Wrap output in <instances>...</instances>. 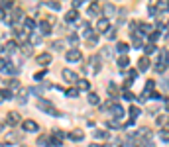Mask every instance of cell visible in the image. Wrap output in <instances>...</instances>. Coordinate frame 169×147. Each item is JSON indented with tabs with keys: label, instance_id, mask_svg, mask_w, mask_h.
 <instances>
[{
	"label": "cell",
	"instance_id": "obj_1",
	"mask_svg": "<svg viewBox=\"0 0 169 147\" xmlns=\"http://www.w3.org/2000/svg\"><path fill=\"white\" fill-rule=\"evenodd\" d=\"M65 59H67L69 63H77V61H81V51H79V49H75V47L69 49V51L65 53Z\"/></svg>",
	"mask_w": 169,
	"mask_h": 147
},
{
	"label": "cell",
	"instance_id": "obj_2",
	"mask_svg": "<svg viewBox=\"0 0 169 147\" xmlns=\"http://www.w3.org/2000/svg\"><path fill=\"white\" fill-rule=\"evenodd\" d=\"M61 75H63V79H65L67 82H79V81H81L79 76H77V73H73L71 69H63Z\"/></svg>",
	"mask_w": 169,
	"mask_h": 147
},
{
	"label": "cell",
	"instance_id": "obj_3",
	"mask_svg": "<svg viewBox=\"0 0 169 147\" xmlns=\"http://www.w3.org/2000/svg\"><path fill=\"white\" fill-rule=\"evenodd\" d=\"M89 63H90V73L100 71V55H93V57L89 59Z\"/></svg>",
	"mask_w": 169,
	"mask_h": 147
},
{
	"label": "cell",
	"instance_id": "obj_4",
	"mask_svg": "<svg viewBox=\"0 0 169 147\" xmlns=\"http://www.w3.org/2000/svg\"><path fill=\"white\" fill-rule=\"evenodd\" d=\"M22 128L26 129V132H38L39 126L33 122V120H24V122H22Z\"/></svg>",
	"mask_w": 169,
	"mask_h": 147
},
{
	"label": "cell",
	"instance_id": "obj_5",
	"mask_svg": "<svg viewBox=\"0 0 169 147\" xmlns=\"http://www.w3.org/2000/svg\"><path fill=\"white\" fill-rule=\"evenodd\" d=\"M67 137H69L71 141H81V139L84 137V132L77 128V129H73V132H69V135H67Z\"/></svg>",
	"mask_w": 169,
	"mask_h": 147
},
{
	"label": "cell",
	"instance_id": "obj_6",
	"mask_svg": "<svg viewBox=\"0 0 169 147\" xmlns=\"http://www.w3.org/2000/svg\"><path fill=\"white\" fill-rule=\"evenodd\" d=\"M110 112H112V114H114V118H116L118 122H120V120L124 118V110H122V106H120V104H112V108H110Z\"/></svg>",
	"mask_w": 169,
	"mask_h": 147
},
{
	"label": "cell",
	"instance_id": "obj_7",
	"mask_svg": "<svg viewBox=\"0 0 169 147\" xmlns=\"http://www.w3.org/2000/svg\"><path fill=\"white\" fill-rule=\"evenodd\" d=\"M39 32H42L43 35H49V33H51V24H49L47 20H42V22H39Z\"/></svg>",
	"mask_w": 169,
	"mask_h": 147
},
{
	"label": "cell",
	"instance_id": "obj_8",
	"mask_svg": "<svg viewBox=\"0 0 169 147\" xmlns=\"http://www.w3.org/2000/svg\"><path fill=\"white\" fill-rule=\"evenodd\" d=\"M51 63V53H42L38 55V65H49Z\"/></svg>",
	"mask_w": 169,
	"mask_h": 147
},
{
	"label": "cell",
	"instance_id": "obj_9",
	"mask_svg": "<svg viewBox=\"0 0 169 147\" xmlns=\"http://www.w3.org/2000/svg\"><path fill=\"white\" fill-rule=\"evenodd\" d=\"M83 37H84V39H89V41H90L93 37H96V33L93 32V28H90L89 24H87V26L83 28Z\"/></svg>",
	"mask_w": 169,
	"mask_h": 147
},
{
	"label": "cell",
	"instance_id": "obj_10",
	"mask_svg": "<svg viewBox=\"0 0 169 147\" xmlns=\"http://www.w3.org/2000/svg\"><path fill=\"white\" fill-rule=\"evenodd\" d=\"M96 29H99V32H108V29H110V28H108V20L104 18V16L96 22Z\"/></svg>",
	"mask_w": 169,
	"mask_h": 147
},
{
	"label": "cell",
	"instance_id": "obj_11",
	"mask_svg": "<svg viewBox=\"0 0 169 147\" xmlns=\"http://www.w3.org/2000/svg\"><path fill=\"white\" fill-rule=\"evenodd\" d=\"M77 18H79V12H77L75 8H71L69 12L65 14V20L69 22V24H71V22H77Z\"/></svg>",
	"mask_w": 169,
	"mask_h": 147
},
{
	"label": "cell",
	"instance_id": "obj_12",
	"mask_svg": "<svg viewBox=\"0 0 169 147\" xmlns=\"http://www.w3.org/2000/svg\"><path fill=\"white\" fill-rule=\"evenodd\" d=\"M128 49H130V45L128 43H124V41H118V45H116V53H120V55H126L128 53Z\"/></svg>",
	"mask_w": 169,
	"mask_h": 147
},
{
	"label": "cell",
	"instance_id": "obj_13",
	"mask_svg": "<svg viewBox=\"0 0 169 147\" xmlns=\"http://www.w3.org/2000/svg\"><path fill=\"white\" fill-rule=\"evenodd\" d=\"M132 41H134V47H142V33L140 32H132Z\"/></svg>",
	"mask_w": 169,
	"mask_h": 147
},
{
	"label": "cell",
	"instance_id": "obj_14",
	"mask_svg": "<svg viewBox=\"0 0 169 147\" xmlns=\"http://www.w3.org/2000/svg\"><path fill=\"white\" fill-rule=\"evenodd\" d=\"M138 69H140L142 73L148 71V69H150V59H148V57H142L140 61H138Z\"/></svg>",
	"mask_w": 169,
	"mask_h": 147
},
{
	"label": "cell",
	"instance_id": "obj_15",
	"mask_svg": "<svg viewBox=\"0 0 169 147\" xmlns=\"http://www.w3.org/2000/svg\"><path fill=\"white\" fill-rule=\"evenodd\" d=\"M128 114H130V118H132V120H136L138 116L142 114V110L138 108V106H134V104H132V106H130V110H128Z\"/></svg>",
	"mask_w": 169,
	"mask_h": 147
},
{
	"label": "cell",
	"instance_id": "obj_16",
	"mask_svg": "<svg viewBox=\"0 0 169 147\" xmlns=\"http://www.w3.org/2000/svg\"><path fill=\"white\" fill-rule=\"evenodd\" d=\"M87 12H89V16H96L100 12V6H99V2H93V4L89 6V10H87Z\"/></svg>",
	"mask_w": 169,
	"mask_h": 147
},
{
	"label": "cell",
	"instance_id": "obj_17",
	"mask_svg": "<svg viewBox=\"0 0 169 147\" xmlns=\"http://www.w3.org/2000/svg\"><path fill=\"white\" fill-rule=\"evenodd\" d=\"M128 65H130V61H128V57L124 55V57H118V69H128Z\"/></svg>",
	"mask_w": 169,
	"mask_h": 147
},
{
	"label": "cell",
	"instance_id": "obj_18",
	"mask_svg": "<svg viewBox=\"0 0 169 147\" xmlns=\"http://www.w3.org/2000/svg\"><path fill=\"white\" fill-rule=\"evenodd\" d=\"M77 88H79V90H89L90 88V82L87 81V79H81V81L77 82Z\"/></svg>",
	"mask_w": 169,
	"mask_h": 147
},
{
	"label": "cell",
	"instance_id": "obj_19",
	"mask_svg": "<svg viewBox=\"0 0 169 147\" xmlns=\"http://www.w3.org/2000/svg\"><path fill=\"white\" fill-rule=\"evenodd\" d=\"M89 104H100V98H99V94L96 92H89Z\"/></svg>",
	"mask_w": 169,
	"mask_h": 147
},
{
	"label": "cell",
	"instance_id": "obj_20",
	"mask_svg": "<svg viewBox=\"0 0 169 147\" xmlns=\"http://www.w3.org/2000/svg\"><path fill=\"white\" fill-rule=\"evenodd\" d=\"M8 122L10 123H18L20 122V114L18 112H8Z\"/></svg>",
	"mask_w": 169,
	"mask_h": 147
},
{
	"label": "cell",
	"instance_id": "obj_21",
	"mask_svg": "<svg viewBox=\"0 0 169 147\" xmlns=\"http://www.w3.org/2000/svg\"><path fill=\"white\" fill-rule=\"evenodd\" d=\"M106 126H108L110 129H122V126H120V122H118V120H108Z\"/></svg>",
	"mask_w": 169,
	"mask_h": 147
},
{
	"label": "cell",
	"instance_id": "obj_22",
	"mask_svg": "<svg viewBox=\"0 0 169 147\" xmlns=\"http://www.w3.org/2000/svg\"><path fill=\"white\" fill-rule=\"evenodd\" d=\"M16 47H18V43H16V41H8V43L4 45V51H8V53H14V51H16Z\"/></svg>",
	"mask_w": 169,
	"mask_h": 147
},
{
	"label": "cell",
	"instance_id": "obj_23",
	"mask_svg": "<svg viewBox=\"0 0 169 147\" xmlns=\"http://www.w3.org/2000/svg\"><path fill=\"white\" fill-rule=\"evenodd\" d=\"M144 51H146V55H153V53L157 51V47H155L153 43H148L146 47H144Z\"/></svg>",
	"mask_w": 169,
	"mask_h": 147
},
{
	"label": "cell",
	"instance_id": "obj_24",
	"mask_svg": "<svg viewBox=\"0 0 169 147\" xmlns=\"http://www.w3.org/2000/svg\"><path fill=\"white\" fill-rule=\"evenodd\" d=\"M12 98H14V94H12V90H10V88L2 90V100H4V102H6V100H12Z\"/></svg>",
	"mask_w": 169,
	"mask_h": 147
},
{
	"label": "cell",
	"instance_id": "obj_25",
	"mask_svg": "<svg viewBox=\"0 0 169 147\" xmlns=\"http://www.w3.org/2000/svg\"><path fill=\"white\" fill-rule=\"evenodd\" d=\"M30 41H32V45H39V43H42V37H39L38 33H30Z\"/></svg>",
	"mask_w": 169,
	"mask_h": 147
},
{
	"label": "cell",
	"instance_id": "obj_26",
	"mask_svg": "<svg viewBox=\"0 0 169 147\" xmlns=\"http://www.w3.org/2000/svg\"><path fill=\"white\" fill-rule=\"evenodd\" d=\"M30 55H32V45L26 43V45H22V57H30Z\"/></svg>",
	"mask_w": 169,
	"mask_h": 147
},
{
	"label": "cell",
	"instance_id": "obj_27",
	"mask_svg": "<svg viewBox=\"0 0 169 147\" xmlns=\"http://www.w3.org/2000/svg\"><path fill=\"white\" fill-rule=\"evenodd\" d=\"M153 29H151V26H148V24H140V33L144 35V33H151Z\"/></svg>",
	"mask_w": 169,
	"mask_h": 147
},
{
	"label": "cell",
	"instance_id": "obj_28",
	"mask_svg": "<svg viewBox=\"0 0 169 147\" xmlns=\"http://www.w3.org/2000/svg\"><path fill=\"white\" fill-rule=\"evenodd\" d=\"M94 137H96V139H106L108 133L104 132V129H96V132H94Z\"/></svg>",
	"mask_w": 169,
	"mask_h": 147
},
{
	"label": "cell",
	"instance_id": "obj_29",
	"mask_svg": "<svg viewBox=\"0 0 169 147\" xmlns=\"http://www.w3.org/2000/svg\"><path fill=\"white\" fill-rule=\"evenodd\" d=\"M22 16H24V10H22V8H16L14 14H12V18H14V20H24Z\"/></svg>",
	"mask_w": 169,
	"mask_h": 147
},
{
	"label": "cell",
	"instance_id": "obj_30",
	"mask_svg": "<svg viewBox=\"0 0 169 147\" xmlns=\"http://www.w3.org/2000/svg\"><path fill=\"white\" fill-rule=\"evenodd\" d=\"M122 98L124 100H134V94H132L128 88H122Z\"/></svg>",
	"mask_w": 169,
	"mask_h": 147
},
{
	"label": "cell",
	"instance_id": "obj_31",
	"mask_svg": "<svg viewBox=\"0 0 169 147\" xmlns=\"http://www.w3.org/2000/svg\"><path fill=\"white\" fill-rule=\"evenodd\" d=\"M104 14H114L116 12V8H114V4H104Z\"/></svg>",
	"mask_w": 169,
	"mask_h": 147
},
{
	"label": "cell",
	"instance_id": "obj_32",
	"mask_svg": "<svg viewBox=\"0 0 169 147\" xmlns=\"http://www.w3.org/2000/svg\"><path fill=\"white\" fill-rule=\"evenodd\" d=\"M24 26H26L28 29H33V28H36V22H33L32 18H26V20H24Z\"/></svg>",
	"mask_w": 169,
	"mask_h": 147
},
{
	"label": "cell",
	"instance_id": "obj_33",
	"mask_svg": "<svg viewBox=\"0 0 169 147\" xmlns=\"http://www.w3.org/2000/svg\"><path fill=\"white\" fill-rule=\"evenodd\" d=\"M20 88V81L18 79H12V81H10V90H18Z\"/></svg>",
	"mask_w": 169,
	"mask_h": 147
},
{
	"label": "cell",
	"instance_id": "obj_34",
	"mask_svg": "<svg viewBox=\"0 0 169 147\" xmlns=\"http://www.w3.org/2000/svg\"><path fill=\"white\" fill-rule=\"evenodd\" d=\"M153 69H155L157 73H163L165 69H167V65H163V63H159V61H157V63H155V67H153Z\"/></svg>",
	"mask_w": 169,
	"mask_h": 147
},
{
	"label": "cell",
	"instance_id": "obj_35",
	"mask_svg": "<svg viewBox=\"0 0 169 147\" xmlns=\"http://www.w3.org/2000/svg\"><path fill=\"white\" fill-rule=\"evenodd\" d=\"M65 94L69 96V98H75V96L79 94V88H69V90H67V92H65Z\"/></svg>",
	"mask_w": 169,
	"mask_h": 147
},
{
	"label": "cell",
	"instance_id": "obj_36",
	"mask_svg": "<svg viewBox=\"0 0 169 147\" xmlns=\"http://www.w3.org/2000/svg\"><path fill=\"white\" fill-rule=\"evenodd\" d=\"M106 37H108V39H116V29L110 28V29L106 32Z\"/></svg>",
	"mask_w": 169,
	"mask_h": 147
},
{
	"label": "cell",
	"instance_id": "obj_37",
	"mask_svg": "<svg viewBox=\"0 0 169 147\" xmlns=\"http://www.w3.org/2000/svg\"><path fill=\"white\" fill-rule=\"evenodd\" d=\"M63 45H65V41H55V43L51 45V47L55 49V51H61V49H63Z\"/></svg>",
	"mask_w": 169,
	"mask_h": 147
},
{
	"label": "cell",
	"instance_id": "obj_38",
	"mask_svg": "<svg viewBox=\"0 0 169 147\" xmlns=\"http://www.w3.org/2000/svg\"><path fill=\"white\" fill-rule=\"evenodd\" d=\"M47 6H49L51 10H55V12L57 10H61V4H59V2H47Z\"/></svg>",
	"mask_w": 169,
	"mask_h": 147
},
{
	"label": "cell",
	"instance_id": "obj_39",
	"mask_svg": "<svg viewBox=\"0 0 169 147\" xmlns=\"http://www.w3.org/2000/svg\"><path fill=\"white\" fill-rule=\"evenodd\" d=\"M159 137L163 139V141H169V132H167V129H161V132H159Z\"/></svg>",
	"mask_w": 169,
	"mask_h": 147
},
{
	"label": "cell",
	"instance_id": "obj_40",
	"mask_svg": "<svg viewBox=\"0 0 169 147\" xmlns=\"http://www.w3.org/2000/svg\"><path fill=\"white\" fill-rule=\"evenodd\" d=\"M159 33H161V32H159V29H153V32H151V33H150V39H151V41H155V39L159 37Z\"/></svg>",
	"mask_w": 169,
	"mask_h": 147
},
{
	"label": "cell",
	"instance_id": "obj_41",
	"mask_svg": "<svg viewBox=\"0 0 169 147\" xmlns=\"http://www.w3.org/2000/svg\"><path fill=\"white\" fill-rule=\"evenodd\" d=\"M138 79V71H128V81H136Z\"/></svg>",
	"mask_w": 169,
	"mask_h": 147
},
{
	"label": "cell",
	"instance_id": "obj_42",
	"mask_svg": "<svg viewBox=\"0 0 169 147\" xmlns=\"http://www.w3.org/2000/svg\"><path fill=\"white\" fill-rule=\"evenodd\" d=\"M59 145H61V139L53 135V137H51V147H59Z\"/></svg>",
	"mask_w": 169,
	"mask_h": 147
},
{
	"label": "cell",
	"instance_id": "obj_43",
	"mask_svg": "<svg viewBox=\"0 0 169 147\" xmlns=\"http://www.w3.org/2000/svg\"><path fill=\"white\" fill-rule=\"evenodd\" d=\"M18 102H20V104H26V102H28V96H26V92H20Z\"/></svg>",
	"mask_w": 169,
	"mask_h": 147
},
{
	"label": "cell",
	"instance_id": "obj_44",
	"mask_svg": "<svg viewBox=\"0 0 169 147\" xmlns=\"http://www.w3.org/2000/svg\"><path fill=\"white\" fill-rule=\"evenodd\" d=\"M157 123H159V126H163V123H169V118H167V116H159V118H157Z\"/></svg>",
	"mask_w": 169,
	"mask_h": 147
},
{
	"label": "cell",
	"instance_id": "obj_45",
	"mask_svg": "<svg viewBox=\"0 0 169 147\" xmlns=\"http://www.w3.org/2000/svg\"><path fill=\"white\" fill-rule=\"evenodd\" d=\"M69 43H71V45H77V43H79V37H77L75 33H73V35H69Z\"/></svg>",
	"mask_w": 169,
	"mask_h": 147
},
{
	"label": "cell",
	"instance_id": "obj_46",
	"mask_svg": "<svg viewBox=\"0 0 169 147\" xmlns=\"http://www.w3.org/2000/svg\"><path fill=\"white\" fill-rule=\"evenodd\" d=\"M110 55H112V51H110V47H102V57H110Z\"/></svg>",
	"mask_w": 169,
	"mask_h": 147
},
{
	"label": "cell",
	"instance_id": "obj_47",
	"mask_svg": "<svg viewBox=\"0 0 169 147\" xmlns=\"http://www.w3.org/2000/svg\"><path fill=\"white\" fill-rule=\"evenodd\" d=\"M108 92H110V94H116V85H114V82H110V85H108Z\"/></svg>",
	"mask_w": 169,
	"mask_h": 147
},
{
	"label": "cell",
	"instance_id": "obj_48",
	"mask_svg": "<svg viewBox=\"0 0 169 147\" xmlns=\"http://www.w3.org/2000/svg\"><path fill=\"white\" fill-rule=\"evenodd\" d=\"M43 76H45V71H39V73H36V75H33V79H36V81H42Z\"/></svg>",
	"mask_w": 169,
	"mask_h": 147
},
{
	"label": "cell",
	"instance_id": "obj_49",
	"mask_svg": "<svg viewBox=\"0 0 169 147\" xmlns=\"http://www.w3.org/2000/svg\"><path fill=\"white\" fill-rule=\"evenodd\" d=\"M148 14L155 16V14H157V6H150V8H148Z\"/></svg>",
	"mask_w": 169,
	"mask_h": 147
},
{
	"label": "cell",
	"instance_id": "obj_50",
	"mask_svg": "<svg viewBox=\"0 0 169 147\" xmlns=\"http://www.w3.org/2000/svg\"><path fill=\"white\" fill-rule=\"evenodd\" d=\"M83 4H84L83 0H75V2H73V8L77 10V8H81V6H83Z\"/></svg>",
	"mask_w": 169,
	"mask_h": 147
},
{
	"label": "cell",
	"instance_id": "obj_51",
	"mask_svg": "<svg viewBox=\"0 0 169 147\" xmlns=\"http://www.w3.org/2000/svg\"><path fill=\"white\" fill-rule=\"evenodd\" d=\"M6 8H12V2H6V0H4V2H2V10H4V12H6Z\"/></svg>",
	"mask_w": 169,
	"mask_h": 147
},
{
	"label": "cell",
	"instance_id": "obj_52",
	"mask_svg": "<svg viewBox=\"0 0 169 147\" xmlns=\"http://www.w3.org/2000/svg\"><path fill=\"white\" fill-rule=\"evenodd\" d=\"M53 135H55V137H59V139H63V137H65V133H63L61 129H57V132L53 133Z\"/></svg>",
	"mask_w": 169,
	"mask_h": 147
},
{
	"label": "cell",
	"instance_id": "obj_53",
	"mask_svg": "<svg viewBox=\"0 0 169 147\" xmlns=\"http://www.w3.org/2000/svg\"><path fill=\"white\" fill-rule=\"evenodd\" d=\"M124 128H126V129H132V128H136V123H134V120H130V122H128L126 126H124Z\"/></svg>",
	"mask_w": 169,
	"mask_h": 147
},
{
	"label": "cell",
	"instance_id": "obj_54",
	"mask_svg": "<svg viewBox=\"0 0 169 147\" xmlns=\"http://www.w3.org/2000/svg\"><path fill=\"white\" fill-rule=\"evenodd\" d=\"M153 86H155V82H153V81H148V82H146V90H151Z\"/></svg>",
	"mask_w": 169,
	"mask_h": 147
},
{
	"label": "cell",
	"instance_id": "obj_55",
	"mask_svg": "<svg viewBox=\"0 0 169 147\" xmlns=\"http://www.w3.org/2000/svg\"><path fill=\"white\" fill-rule=\"evenodd\" d=\"M146 100H148V94H146V92H144V94H140V96H138V102H146Z\"/></svg>",
	"mask_w": 169,
	"mask_h": 147
},
{
	"label": "cell",
	"instance_id": "obj_56",
	"mask_svg": "<svg viewBox=\"0 0 169 147\" xmlns=\"http://www.w3.org/2000/svg\"><path fill=\"white\" fill-rule=\"evenodd\" d=\"M30 92H32V94H42V88H36V86H33V88H30Z\"/></svg>",
	"mask_w": 169,
	"mask_h": 147
},
{
	"label": "cell",
	"instance_id": "obj_57",
	"mask_svg": "<svg viewBox=\"0 0 169 147\" xmlns=\"http://www.w3.org/2000/svg\"><path fill=\"white\" fill-rule=\"evenodd\" d=\"M161 88L167 90V88H169V82H167V81H163V82H161Z\"/></svg>",
	"mask_w": 169,
	"mask_h": 147
},
{
	"label": "cell",
	"instance_id": "obj_58",
	"mask_svg": "<svg viewBox=\"0 0 169 147\" xmlns=\"http://www.w3.org/2000/svg\"><path fill=\"white\" fill-rule=\"evenodd\" d=\"M118 147H134V143H120Z\"/></svg>",
	"mask_w": 169,
	"mask_h": 147
},
{
	"label": "cell",
	"instance_id": "obj_59",
	"mask_svg": "<svg viewBox=\"0 0 169 147\" xmlns=\"http://www.w3.org/2000/svg\"><path fill=\"white\" fill-rule=\"evenodd\" d=\"M90 147H104V145H100V143H90Z\"/></svg>",
	"mask_w": 169,
	"mask_h": 147
},
{
	"label": "cell",
	"instance_id": "obj_60",
	"mask_svg": "<svg viewBox=\"0 0 169 147\" xmlns=\"http://www.w3.org/2000/svg\"><path fill=\"white\" fill-rule=\"evenodd\" d=\"M104 147H112V145H104Z\"/></svg>",
	"mask_w": 169,
	"mask_h": 147
},
{
	"label": "cell",
	"instance_id": "obj_61",
	"mask_svg": "<svg viewBox=\"0 0 169 147\" xmlns=\"http://www.w3.org/2000/svg\"><path fill=\"white\" fill-rule=\"evenodd\" d=\"M167 112H169V104H167Z\"/></svg>",
	"mask_w": 169,
	"mask_h": 147
}]
</instances>
